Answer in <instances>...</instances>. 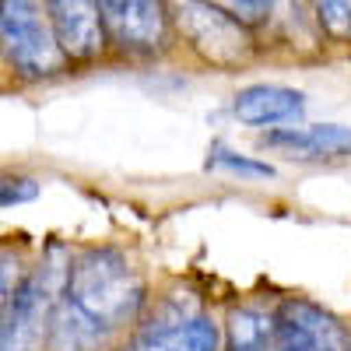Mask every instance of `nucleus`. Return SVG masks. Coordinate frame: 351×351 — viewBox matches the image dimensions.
<instances>
[{
  "instance_id": "0eeeda50",
  "label": "nucleus",
  "mask_w": 351,
  "mask_h": 351,
  "mask_svg": "<svg viewBox=\"0 0 351 351\" xmlns=\"http://www.w3.org/2000/svg\"><path fill=\"white\" fill-rule=\"evenodd\" d=\"M351 337L330 313L306 299H288L274 313L271 351H348Z\"/></svg>"
},
{
  "instance_id": "423d86ee",
  "label": "nucleus",
  "mask_w": 351,
  "mask_h": 351,
  "mask_svg": "<svg viewBox=\"0 0 351 351\" xmlns=\"http://www.w3.org/2000/svg\"><path fill=\"white\" fill-rule=\"evenodd\" d=\"M134 351H225V330L211 313L169 299L141 324Z\"/></svg>"
},
{
  "instance_id": "20e7f679",
  "label": "nucleus",
  "mask_w": 351,
  "mask_h": 351,
  "mask_svg": "<svg viewBox=\"0 0 351 351\" xmlns=\"http://www.w3.org/2000/svg\"><path fill=\"white\" fill-rule=\"evenodd\" d=\"M169 14L176 36H183L204 64L218 71H236L253 60V28L211 0H169Z\"/></svg>"
},
{
  "instance_id": "9d476101",
  "label": "nucleus",
  "mask_w": 351,
  "mask_h": 351,
  "mask_svg": "<svg viewBox=\"0 0 351 351\" xmlns=\"http://www.w3.org/2000/svg\"><path fill=\"white\" fill-rule=\"evenodd\" d=\"M263 148H278L299 158H341V155H351V127H341V123L274 127L263 134Z\"/></svg>"
},
{
  "instance_id": "7ed1b4c3",
  "label": "nucleus",
  "mask_w": 351,
  "mask_h": 351,
  "mask_svg": "<svg viewBox=\"0 0 351 351\" xmlns=\"http://www.w3.org/2000/svg\"><path fill=\"white\" fill-rule=\"evenodd\" d=\"M0 56L25 81H43L67 67L43 0H0Z\"/></svg>"
},
{
  "instance_id": "39448f33",
  "label": "nucleus",
  "mask_w": 351,
  "mask_h": 351,
  "mask_svg": "<svg viewBox=\"0 0 351 351\" xmlns=\"http://www.w3.org/2000/svg\"><path fill=\"white\" fill-rule=\"evenodd\" d=\"M106 43L127 56H162L172 46L169 0H99Z\"/></svg>"
},
{
  "instance_id": "f03ea898",
  "label": "nucleus",
  "mask_w": 351,
  "mask_h": 351,
  "mask_svg": "<svg viewBox=\"0 0 351 351\" xmlns=\"http://www.w3.org/2000/svg\"><path fill=\"white\" fill-rule=\"evenodd\" d=\"M64 253L60 243H53L49 253L25 274L14 299L0 313V351H39L46 334L53 330V309L60 299L67 263L56 256Z\"/></svg>"
},
{
  "instance_id": "9b49d317",
  "label": "nucleus",
  "mask_w": 351,
  "mask_h": 351,
  "mask_svg": "<svg viewBox=\"0 0 351 351\" xmlns=\"http://www.w3.org/2000/svg\"><path fill=\"white\" fill-rule=\"evenodd\" d=\"M319 32L334 43H351V0H302Z\"/></svg>"
},
{
  "instance_id": "6e6552de",
  "label": "nucleus",
  "mask_w": 351,
  "mask_h": 351,
  "mask_svg": "<svg viewBox=\"0 0 351 351\" xmlns=\"http://www.w3.org/2000/svg\"><path fill=\"white\" fill-rule=\"evenodd\" d=\"M53 32L60 39L67 60H92L106 49V32L99 18V0H43Z\"/></svg>"
},
{
  "instance_id": "1a4fd4ad",
  "label": "nucleus",
  "mask_w": 351,
  "mask_h": 351,
  "mask_svg": "<svg viewBox=\"0 0 351 351\" xmlns=\"http://www.w3.org/2000/svg\"><path fill=\"white\" fill-rule=\"evenodd\" d=\"M232 112L246 127H291L306 116V95L299 88L285 84H246L243 92L232 99Z\"/></svg>"
},
{
  "instance_id": "f257e3e1",
  "label": "nucleus",
  "mask_w": 351,
  "mask_h": 351,
  "mask_svg": "<svg viewBox=\"0 0 351 351\" xmlns=\"http://www.w3.org/2000/svg\"><path fill=\"white\" fill-rule=\"evenodd\" d=\"M144 309V281L127 253L112 246L81 250L67 260L60 299L53 309V337L92 344L112 330L134 324Z\"/></svg>"
},
{
  "instance_id": "dca6fc26",
  "label": "nucleus",
  "mask_w": 351,
  "mask_h": 351,
  "mask_svg": "<svg viewBox=\"0 0 351 351\" xmlns=\"http://www.w3.org/2000/svg\"><path fill=\"white\" fill-rule=\"evenodd\" d=\"M348 351H351V348H348Z\"/></svg>"
},
{
  "instance_id": "ddd939ff",
  "label": "nucleus",
  "mask_w": 351,
  "mask_h": 351,
  "mask_svg": "<svg viewBox=\"0 0 351 351\" xmlns=\"http://www.w3.org/2000/svg\"><path fill=\"white\" fill-rule=\"evenodd\" d=\"M211 4L225 8L228 14H236V18H239L243 25H250V28H263V25L278 21L274 0H211Z\"/></svg>"
},
{
  "instance_id": "2eb2a0df",
  "label": "nucleus",
  "mask_w": 351,
  "mask_h": 351,
  "mask_svg": "<svg viewBox=\"0 0 351 351\" xmlns=\"http://www.w3.org/2000/svg\"><path fill=\"white\" fill-rule=\"evenodd\" d=\"M39 197L36 180H21V176H4L0 180V208H14V204H28Z\"/></svg>"
},
{
  "instance_id": "f8f14e48",
  "label": "nucleus",
  "mask_w": 351,
  "mask_h": 351,
  "mask_svg": "<svg viewBox=\"0 0 351 351\" xmlns=\"http://www.w3.org/2000/svg\"><path fill=\"white\" fill-rule=\"evenodd\" d=\"M208 169L232 172V176H239V180H274V165L250 158V155H239V152L225 148V144H215L208 152Z\"/></svg>"
},
{
  "instance_id": "4468645a",
  "label": "nucleus",
  "mask_w": 351,
  "mask_h": 351,
  "mask_svg": "<svg viewBox=\"0 0 351 351\" xmlns=\"http://www.w3.org/2000/svg\"><path fill=\"white\" fill-rule=\"evenodd\" d=\"M25 263H21V253L14 250H0V313L8 309V302L14 299L18 285L25 281Z\"/></svg>"
}]
</instances>
